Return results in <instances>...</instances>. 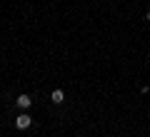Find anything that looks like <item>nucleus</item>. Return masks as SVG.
Masks as SVG:
<instances>
[{"mask_svg": "<svg viewBox=\"0 0 150 137\" xmlns=\"http://www.w3.org/2000/svg\"><path fill=\"white\" fill-rule=\"evenodd\" d=\"M50 102H53V105H63V102H65V92H63V90H53V92H50Z\"/></svg>", "mask_w": 150, "mask_h": 137, "instance_id": "nucleus-3", "label": "nucleus"}, {"mask_svg": "<svg viewBox=\"0 0 150 137\" xmlns=\"http://www.w3.org/2000/svg\"><path fill=\"white\" fill-rule=\"evenodd\" d=\"M145 20H148V22H150V10H148V13H145Z\"/></svg>", "mask_w": 150, "mask_h": 137, "instance_id": "nucleus-4", "label": "nucleus"}, {"mask_svg": "<svg viewBox=\"0 0 150 137\" xmlns=\"http://www.w3.org/2000/svg\"><path fill=\"white\" fill-rule=\"evenodd\" d=\"M15 105H18V110H20V112H28V110H30V105H33V97L23 92V95L15 97Z\"/></svg>", "mask_w": 150, "mask_h": 137, "instance_id": "nucleus-1", "label": "nucleus"}, {"mask_svg": "<svg viewBox=\"0 0 150 137\" xmlns=\"http://www.w3.org/2000/svg\"><path fill=\"white\" fill-rule=\"evenodd\" d=\"M30 125H33V117L28 115V112H20V115L15 117V127L18 130H28Z\"/></svg>", "mask_w": 150, "mask_h": 137, "instance_id": "nucleus-2", "label": "nucleus"}]
</instances>
